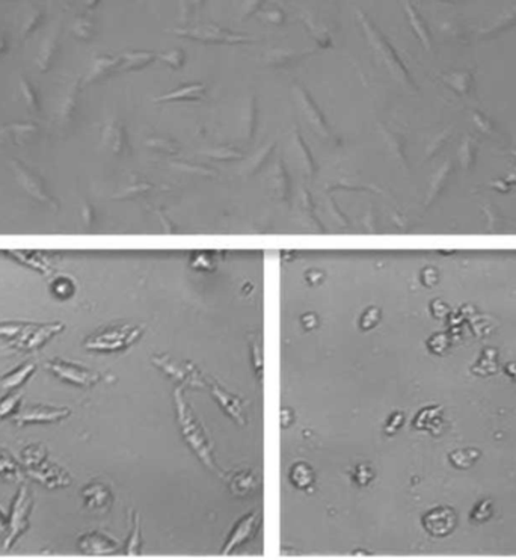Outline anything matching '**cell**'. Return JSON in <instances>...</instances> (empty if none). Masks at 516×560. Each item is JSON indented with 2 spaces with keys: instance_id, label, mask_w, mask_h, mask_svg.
Returning a JSON list of instances; mask_svg holds the SVG:
<instances>
[{
  "instance_id": "6da1fadb",
  "label": "cell",
  "mask_w": 516,
  "mask_h": 560,
  "mask_svg": "<svg viewBox=\"0 0 516 560\" xmlns=\"http://www.w3.org/2000/svg\"><path fill=\"white\" fill-rule=\"evenodd\" d=\"M174 404H176L177 422L183 434V438H185L189 447L194 450L199 461L203 462L207 468L213 470L215 472H219V468H217L215 462L213 445L212 441H210V436L204 426L201 425V422L197 418L194 409L190 408L185 396H183V388L180 387L174 391Z\"/></svg>"
},
{
  "instance_id": "7a4b0ae2",
  "label": "cell",
  "mask_w": 516,
  "mask_h": 560,
  "mask_svg": "<svg viewBox=\"0 0 516 560\" xmlns=\"http://www.w3.org/2000/svg\"><path fill=\"white\" fill-rule=\"evenodd\" d=\"M144 325L138 323H115L95 331L85 341V347L97 352H121L133 346L142 337Z\"/></svg>"
},
{
  "instance_id": "3957f363",
  "label": "cell",
  "mask_w": 516,
  "mask_h": 560,
  "mask_svg": "<svg viewBox=\"0 0 516 560\" xmlns=\"http://www.w3.org/2000/svg\"><path fill=\"white\" fill-rule=\"evenodd\" d=\"M26 472L47 488L68 486L72 477L56 463L49 461L47 450L40 444H31L22 452Z\"/></svg>"
},
{
  "instance_id": "277c9868",
  "label": "cell",
  "mask_w": 516,
  "mask_h": 560,
  "mask_svg": "<svg viewBox=\"0 0 516 560\" xmlns=\"http://www.w3.org/2000/svg\"><path fill=\"white\" fill-rule=\"evenodd\" d=\"M64 329V323L51 325H22V327H0V336L11 338V346L22 351H37L47 341Z\"/></svg>"
},
{
  "instance_id": "5b68a950",
  "label": "cell",
  "mask_w": 516,
  "mask_h": 560,
  "mask_svg": "<svg viewBox=\"0 0 516 560\" xmlns=\"http://www.w3.org/2000/svg\"><path fill=\"white\" fill-rule=\"evenodd\" d=\"M293 95L297 104H299V109L303 113L305 120L308 121V124L311 126L314 132L320 135L328 142L338 144V138L334 133V130L331 129L326 115L323 113L322 108L319 106L317 101L314 100L310 91L305 88L302 83H296L293 85Z\"/></svg>"
},
{
  "instance_id": "8992f818",
  "label": "cell",
  "mask_w": 516,
  "mask_h": 560,
  "mask_svg": "<svg viewBox=\"0 0 516 560\" xmlns=\"http://www.w3.org/2000/svg\"><path fill=\"white\" fill-rule=\"evenodd\" d=\"M33 497L28 485H22L11 507L10 520H8V535L3 542V548L10 550L14 542L19 539L29 527V515L32 512Z\"/></svg>"
},
{
  "instance_id": "52a82bcc",
  "label": "cell",
  "mask_w": 516,
  "mask_h": 560,
  "mask_svg": "<svg viewBox=\"0 0 516 560\" xmlns=\"http://www.w3.org/2000/svg\"><path fill=\"white\" fill-rule=\"evenodd\" d=\"M46 367L56 378L77 385V387H92L101 379V374L99 372L74 361H67L64 358L50 360Z\"/></svg>"
},
{
  "instance_id": "ba28073f",
  "label": "cell",
  "mask_w": 516,
  "mask_h": 560,
  "mask_svg": "<svg viewBox=\"0 0 516 560\" xmlns=\"http://www.w3.org/2000/svg\"><path fill=\"white\" fill-rule=\"evenodd\" d=\"M72 411L64 406H53L44 404H24L14 414V423L17 426H26L33 423H56L67 418Z\"/></svg>"
},
{
  "instance_id": "9c48e42d",
  "label": "cell",
  "mask_w": 516,
  "mask_h": 560,
  "mask_svg": "<svg viewBox=\"0 0 516 560\" xmlns=\"http://www.w3.org/2000/svg\"><path fill=\"white\" fill-rule=\"evenodd\" d=\"M154 365L159 367L162 372L176 378L185 387H206V381L201 378L197 367L190 363L174 360L168 355H157L153 358Z\"/></svg>"
},
{
  "instance_id": "30bf717a",
  "label": "cell",
  "mask_w": 516,
  "mask_h": 560,
  "mask_svg": "<svg viewBox=\"0 0 516 560\" xmlns=\"http://www.w3.org/2000/svg\"><path fill=\"white\" fill-rule=\"evenodd\" d=\"M258 524H260L258 512L253 511V512L248 513L247 516H243V518L234 526L231 535L222 550V554L224 556L231 554L235 548L243 545L247 541H249L253 536V533H256Z\"/></svg>"
},
{
  "instance_id": "8fae6325",
  "label": "cell",
  "mask_w": 516,
  "mask_h": 560,
  "mask_svg": "<svg viewBox=\"0 0 516 560\" xmlns=\"http://www.w3.org/2000/svg\"><path fill=\"white\" fill-rule=\"evenodd\" d=\"M118 542L103 532H90L78 538V550L88 556H104L115 553Z\"/></svg>"
},
{
  "instance_id": "7c38bea8",
  "label": "cell",
  "mask_w": 516,
  "mask_h": 560,
  "mask_svg": "<svg viewBox=\"0 0 516 560\" xmlns=\"http://www.w3.org/2000/svg\"><path fill=\"white\" fill-rule=\"evenodd\" d=\"M290 147L293 159L296 160L297 166H299V170L303 172V176L313 179L317 172V163L311 153V148L303 141V136L297 127H294V130L292 132Z\"/></svg>"
},
{
  "instance_id": "4fadbf2b",
  "label": "cell",
  "mask_w": 516,
  "mask_h": 560,
  "mask_svg": "<svg viewBox=\"0 0 516 560\" xmlns=\"http://www.w3.org/2000/svg\"><path fill=\"white\" fill-rule=\"evenodd\" d=\"M358 14H360V20H361V23L364 26V31L367 33V37H369L373 47L376 49V51H378V53L383 58L385 64H387L388 68L392 69V72H394L396 74L403 72V68H401V64L399 63V59L396 58L394 51H392V49L387 44V41L383 40V37L378 32V29L374 28L373 23L369 19H365V17L361 14V11Z\"/></svg>"
},
{
  "instance_id": "5bb4252c",
  "label": "cell",
  "mask_w": 516,
  "mask_h": 560,
  "mask_svg": "<svg viewBox=\"0 0 516 560\" xmlns=\"http://www.w3.org/2000/svg\"><path fill=\"white\" fill-rule=\"evenodd\" d=\"M456 522V515L449 507H436L423 516L424 529L435 536H444L450 533Z\"/></svg>"
},
{
  "instance_id": "9a60e30c",
  "label": "cell",
  "mask_w": 516,
  "mask_h": 560,
  "mask_svg": "<svg viewBox=\"0 0 516 560\" xmlns=\"http://www.w3.org/2000/svg\"><path fill=\"white\" fill-rule=\"evenodd\" d=\"M270 194L279 201H288L292 198V179L283 159H278L269 174Z\"/></svg>"
},
{
  "instance_id": "2e32d148",
  "label": "cell",
  "mask_w": 516,
  "mask_h": 560,
  "mask_svg": "<svg viewBox=\"0 0 516 560\" xmlns=\"http://www.w3.org/2000/svg\"><path fill=\"white\" fill-rule=\"evenodd\" d=\"M183 37L197 40L206 44H238V42L248 41L247 37L242 35H234L231 32H226L216 28H203L195 31H183Z\"/></svg>"
},
{
  "instance_id": "e0dca14e",
  "label": "cell",
  "mask_w": 516,
  "mask_h": 560,
  "mask_svg": "<svg viewBox=\"0 0 516 560\" xmlns=\"http://www.w3.org/2000/svg\"><path fill=\"white\" fill-rule=\"evenodd\" d=\"M210 387H212V395L215 396L217 404L221 405V408L225 411L226 414H228L233 420H235L239 425H244L247 423V417H244V402L238 397L231 395L226 390H224L219 384L216 382H210Z\"/></svg>"
},
{
  "instance_id": "ac0fdd59",
  "label": "cell",
  "mask_w": 516,
  "mask_h": 560,
  "mask_svg": "<svg viewBox=\"0 0 516 560\" xmlns=\"http://www.w3.org/2000/svg\"><path fill=\"white\" fill-rule=\"evenodd\" d=\"M83 500L85 504L92 511H101L108 509L112 503V493L109 486L100 482H92L86 486L83 491Z\"/></svg>"
},
{
  "instance_id": "d6986e66",
  "label": "cell",
  "mask_w": 516,
  "mask_h": 560,
  "mask_svg": "<svg viewBox=\"0 0 516 560\" xmlns=\"http://www.w3.org/2000/svg\"><path fill=\"white\" fill-rule=\"evenodd\" d=\"M257 124H258V101L257 95L251 94L247 101H244L242 112V132L248 141H251L253 135H256Z\"/></svg>"
},
{
  "instance_id": "ffe728a7",
  "label": "cell",
  "mask_w": 516,
  "mask_h": 560,
  "mask_svg": "<svg viewBox=\"0 0 516 560\" xmlns=\"http://www.w3.org/2000/svg\"><path fill=\"white\" fill-rule=\"evenodd\" d=\"M204 95H206V86L203 83H190V85L180 86V88L176 91H171L168 94L160 95V97L156 99V101H163V103L195 101V100L203 99Z\"/></svg>"
},
{
  "instance_id": "44dd1931",
  "label": "cell",
  "mask_w": 516,
  "mask_h": 560,
  "mask_svg": "<svg viewBox=\"0 0 516 560\" xmlns=\"http://www.w3.org/2000/svg\"><path fill=\"white\" fill-rule=\"evenodd\" d=\"M0 479L14 484H20L24 479L23 467L14 459L10 452L2 447H0Z\"/></svg>"
},
{
  "instance_id": "7402d4cb",
  "label": "cell",
  "mask_w": 516,
  "mask_h": 560,
  "mask_svg": "<svg viewBox=\"0 0 516 560\" xmlns=\"http://www.w3.org/2000/svg\"><path fill=\"white\" fill-rule=\"evenodd\" d=\"M305 56V51H293V50H274L266 56L265 65L274 68H288L296 65Z\"/></svg>"
},
{
  "instance_id": "603a6c76",
  "label": "cell",
  "mask_w": 516,
  "mask_h": 560,
  "mask_svg": "<svg viewBox=\"0 0 516 560\" xmlns=\"http://www.w3.org/2000/svg\"><path fill=\"white\" fill-rule=\"evenodd\" d=\"M33 372H35V364L33 363H28V364H23L20 367H17L15 370L5 374L3 378L0 379V388H2V390L19 388V387H22V385L26 381L31 378Z\"/></svg>"
},
{
  "instance_id": "cb8c5ba5",
  "label": "cell",
  "mask_w": 516,
  "mask_h": 560,
  "mask_svg": "<svg viewBox=\"0 0 516 560\" xmlns=\"http://www.w3.org/2000/svg\"><path fill=\"white\" fill-rule=\"evenodd\" d=\"M275 148H276V142H269L265 147H261L260 150L256 153V156H253L249 160V163L244 166V171H243L244 176L252 177V176H256L257 172L263 170L265 166L269 163L270 157H272Z\"/></svg>"
},
{
  "instance_id": "d4e9b609",
  "label": "cell",
  "mask_w": 516,
  "mask_h": 560,
  "mask_svg": "<svg viewBox=\"0 0 516 560\" xmlns=\"http://www.w3.org/2000/svg\"><path fill=\"white\" fill-rule=\"evenodd\" d=\"M203 154L207 156L208 159L216 162H238L244 157L242 151H239L238 148H234L231 145H216L203 151Z\"/></svg>"
},
{
  "instance_id": "484cf974",
  "label": "cell",
  "mask_w": 516,
  "mask_h": 560,
  "mask_svg": "<svg viewBox=\"0 0 516 560\" xmlns=\"http://www.w3.org/2000/svg\"><path fill=\"white\" fill-rule=\"evenodd\" d=\"M171 165L174 168H177L181 172L190 174V176L195 177H213L216 176V171L212 166L204 165V163H195L190 160H172Z\"/></svg>"
},
{
  "instance_id": "4316f807",
  "label": "cell",
  "mask_w": 516,
  "mask_h": 560,
  "mask_svg": "<svg viewBox=\"0 0 516 560\" xmlns=\"http://www.w3.org/2000/svg\"><path fill=\"white\" fill-rule=\"evenodd\" d=\"M290 479L294 486L301 489H307L314 484V472L308 463L297 462L293 466L290 471Z\"/></svg>"
},
{
  "instance_id": "83f0119b",
  "label": "cell",
  "mask_w": 516,
  "mask_h": 560,
  "mask_svg": "<svg viewBox=\"0 0 516 560\" xmlns=\"http://www.w3.org/2000/svg\"><path fill=\"white\" fill-rule=\"evenodd\" d=\"M257 486V479L251 471H242L235 475L231 482V491L238 495H247Z\"/></svg>"
},
{
  "instance_id": "f1b7e54d",
  "label": "cell",
  "mask_w": 516,
  "mask_h": 560,
  "mask_svg": "<svg viewBox=\"0 0 516 560\" xmlns=\"http://www.w3.org/2000/svg\"><path fill=\"white\" fill-rule=\"evenodd\" d=\"M147 145L154 150L156 153H162V154H177L180 151V145L177 141H174V139L169 138H165V136H156L148 139Z\"/></svg>"
},
{
  "instance_id": "f546056e",
  "label": "cell",
  "mask_w": 516,
  "mask_h": 560,
  "mask_svg": "<svg viewBox=\"0 0 516 560\" xmlns=\"http://www.w3.org/2000/svg\"><path fill=\"white\" fill-rule=\"evenodd\" d=\"M51 293H53L58 299H68L74 295V284L69 281L68 278H58L56 281L51 284Z\"/></svg>"
},
{
  "instance_id": "4dcf8cb0",
  "label": "cell",
  "mask_w": 516,
  "mask_h": 560,
  "mask_svg": "<svg viewBox=\"0 0 516 560\" xmlns=\"http://www.w3.org/2000/svg\"><path fill=\"white\" fill-rule=\"evenodd\" d=\"M22 405V395L15 393L0 400V418H5L11 414H15Z\"/></svg>"
},
{
  "instance_id": "1f68e13d",
  "label": "cell",
  "mask_w": 516,
  "mask_h": 560,
  "mask_svg": "<svg viewBox=\"0 0 516 560\" xmlns=\"http://www.w3.org/2000/svg\"><path fill=\"white\" fill-rule=\"evenodd\" d=\"M160 59L168 65L171 69H181L186 63V53L180 49H174L160 55Z\"/></svg>"
},
{
  "instance_id": "d6a6232c",
  "label": "cell",
  "mask_w": 516,
  "mask_h": 560,
  "mask_svg": "<svg viewBox=\"0 0 516 560\" xmlns=\"http://www.w3.org/2000/svg\"><path fill=\"white\" fill-rule=\"evenodd\" d=\"M139 544H141V535H139V516L135 513V516H133V532H132V536H130V539H128L126 553L128 556L139 554Z\"/></svg>"
},
{
  "instance_id": "836d02e7",
  "label": "cell",
  "mask_w": 516,
  "mask_h": 560,
  "mask_svg": "<svg viewBox=\"0 0 516 560\" xmlns=\"http://www.w3.org/2000/svg\"><path fill=\"white\" fill-rule=\"evenodd\" d=\"M379 319H381V311L378 308L372 307L361 316L360 325H361L363 329H372V328L376 327V323L379 322Z\"/></svg>"
},
{
  "instance_id": "e575fe53",
  "label": "cell",
  "mask_w": 516,
  "mask_h": 560,
  "mask_svg": "<svg viewBox=\"0 0 516 560\" xmlns=\"http://www.w3.org/2000/svg\"><path fill=\"white\" fill-rule=\"evenodd\" d=\"M372 479H373V471L370 470V467L364 466V463H361V466L356 467V470H355V480H356L358 485H361V486L369 485Z\"/></svg>"
},
{
  "instance_id": "d590c367",
  "label": "cell",
  "mask_w": 516,
  "mask_h": 560,
  "mask_svg": "<svg viewBox=\"0 0 516 560\" xmlns=\"http://www.w3.org/2000/svg\"><path fill=\"white\" fill-rule=\"evenodd\" d=\"M154 60V55L153 53H136L132 58V64H130V68H144L148 64H151Z\"/></svg>"
},
{
  "instance_id": "8d00e7d4",
  "label": "cell",
  "mask_w": 516,
  "mask_h": 560,
  "mask_svg": "<svg viewBox=\"0 0 516 560\" xmlns=\"http://www.w3.org/2000/svg\"><path fill=\"white\" fill-rule=\"evenodd\" d=\"M401 423H403V415H401L400 413H394L392 414L391 417H390V420H388V423H387V427H385V432L387 434H394L397 429L401 426Z\"/></svg>"
},
{
  "instance_id": "74e56055",
  "label": "cell",
  "mask_w": 516,
  "mask_h": 560,
  "mask_svg": "<svg viewBox=\"0 0 516 560\" xmlns=\"http://www.w3.org/2000/svg\"><path fill=\"white\" fill-rule=\"evenodd\" d=\"M302 325L307 329H313L314 327L317 325L316 316H314V314H305V316L302 318Z\"/></svg>"
},
{
  "instance_id": "f35d334b",
  "label": "cell",
  "mask_w": 516,
  "mask_h": 560,
  "mask_svg": "<svg viewBox=\"0 0 516 560\" xmlns=\"http://www.w3.org/2000/svg\"><path fill=\"white\" fill-rule=\"evenodd\" d=\"M8 529V520L5 518V515L0 512V532H5Z\"/></svg>"
}]
</instances>
